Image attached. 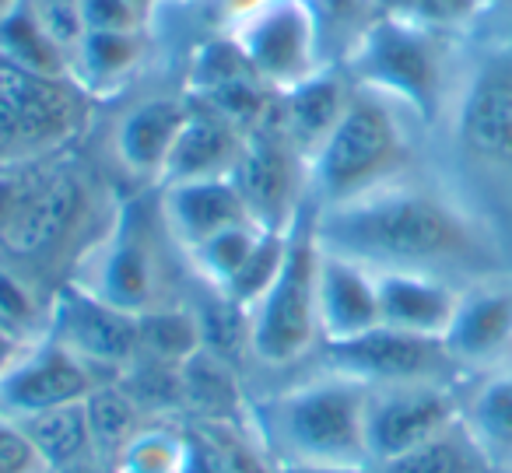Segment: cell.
Returning a JSON list of instances; mask_svg holds the SVG:
<instances>
[{
  "label": "cell",
  "instance_id": "cell-1",
  "mask_svg": "<svg viewBox=\"0 0 512 473\" xmlns=\"http://www.w3.org/2000/svg\"><path fill=\"white\" fill-rule=\"evenodd\" d=\"M428 172L512 270V4H491L463 29L446 106L428 130Z\"/></svg>",
  "mask_w": 512,
  "mask_h": 473
},
{
  "label": "cell",
  "instance_id": "cell-2",
  "mask_svg": "<svg viewBox=\"0 0 512 473\" xmlns=\"http://www.w3.org/2000/svg\"><path fill=\"white\" fill-rule=\"evenodd\" d=\"M316 239L372 274H428L456 288L512 274L491 235L428 165L348 204L316 207Z\"/></svg>",
  "mask_w": 512,
  "mask_h": 473
},
{
  "label": "cell",
  "instance_id": "cell-3",
  "mask_svg": "<svg viewBox=\"0 0 512 473\" xmlns=\"http://www.w3.org/2000/svg\"><path fill=\"white\" fill-rule=\"evenodd\" d=\"M428 165V127L400 102L355 85L334 134L309 158L306 183L316 207H337L407 179Z\"/></svg>",
  "mask_w": 512,
  "mask_h": 473
},
{
  "label": "cell",
  "instance_id": "cell-4",
  "mask_svg": "<svg viewBox=\"0 0 512 473\" xmlns=\"http://www.w3.org/2000/svg\"><path fill=\"white\" fill-rule=\"evenodd\" d=\"M365 410L369 386L316 368L306 379L256 400L249 417L274 466H372Z\"/></svg>",
  "mask_w": 512,
  "mask_h": 473
},
{
  "label": "cell",
  "instance_id": "cell-5",
  "mask_svg": "<svg viewBox=\"0 0 512 473\" xmlns=\"http://www.w3.org/2000/svg\"><path fill=\"white\" fill-rule=\"evenodd\" d=\"M460 39L463 29H439L414 15H383L341 67L355 85L400 102L432 130L453 85Z\"/></svg>",
  "mask_w": 512,
  "mask_h": 473
},
{
  "label": "cell",
  "instance_id": "cell-6",
  "mask_svg": "<svg viewBox=\"0 0 512 473\" xmlns=\"http://www.w3.org/2000/svg\"><path fill=\"white\" fill-rule=\"evenodd\" d=\"M316 204L309 200L288 228V249L278 277L264 298L249 309V358L264 368H292L320 351V312H316Z\"/></svg>",
  "mask_w": 512,
  "mask_h": 473
},
{
  "label": "cell",
  "instance_id": "cell-7",
  "mask_svg": "<svg viewBox=\"0 0 512 473\" xmlns=\"http://www.w3.org/2000/svg\"><path fill=\"white\" fill-rule=\"evenodd\" d=\"M316 368L348 375L369 389L386 386H418V382H453L460 386L463 372L449 354L442 337H421L379 323L362 337L323 344L316 351Z\"/></svg>",
  "mask_w": 512,
  "mask_h": 473
},
{
  "label": "cell",
  "instance_id": "cell-8",
  "mask_svg": "<svg viewBox=\"0 0 512 473\" xmlns=\"http://www.w3.org/2000/svg\"><path fill=\"white\" fill-rule=\"evenodd\" d=\"M232 39L274 95L295 88L320 67H334L323 64L320 29L309 0H267L235 22Z\"/></svg>",
  "mask_w": 512,
  "mask_h": 473
},
{
  "label": "cell",
  "instance_id": "cell-9",
  "mask_svg": "<svg viewBox=\"0 0 512 473\" xmlns=\"http://www.w3.org/2000/svg\"><path fill=\"white\" fill-rule=\"evenodd\" d=\"M232 179L253 221L264 228H288L309 204L306 158L281 130L274 102L264 120L246 134V148H242Z\"/></svg>",
  "mask_w": 512,
  "mask_h": 473
},
{
  "label": "cell",
  "instance_id": "cell-10",
  "mask_svg": "<svg viewBox=\"0 0 512 473\" xmlns=\"http://www.w3.org/2000/svg\"><path fill=\"white\" fill-rule=\"evenodd\" d=\"M99 382H106V375H99L88 361L43 333L29 340L0 375V421L22 424L46 410L78 403Z\"/></svg>",
  "mask_w": 512,
  "mask_h": 473
},
{
  "label": "cell",
  "instance_id": "cell-11",
  "mask_svg": "<svg viewBox=\"0 0 512 473\" xmlns=\"http://www.w3.org/2000/svg\"><path fill=\"white\" fill-rule=\"evenodd\" d=\"M53 340L74 351L81 361L95 368L106 379H123L137 365L141 354V337H137V316L102 302L78 281L64 284L50 305Z\"/></svg>",
  "mask_w": 512,
  "mask_h": 473
},
{
  "label": "cell",
  "instance_id": "cell-12",
  "mask_svg": "<svg viewBox=\"0 0 512 473\" xmlns=\"http://www.w3.org/2000/svg\"><path fill=\"white\" fill-rule=\"evenodd\" d=\"M463 382H418V386H386L369 389L365 410V442H369L372 466L411 452L460 421Z\"/></svg>",
  "mask_w": 512,
  "mask_h": 473
},
{
  "label": "cell",
  "instance_id": "cell-13",
  "mask_svg": "<svg viewBox=\"0 0 512 473\" xmlns=\"http://www.w3.org/2000/svg\"><path fill=\"white\" fill-rule=\"evenodd\" d=\"M74 281L130 316L158 309V260L134 211L116 214L106 239L88 249V256L81 260Z\"/></svg>",
  "mask_w": 512,
  "mask_h": 473
},
{
  "label": "cell",
  "instance_id": "cell-14",
  "mask_svg": "<svg viewBox=\"0 0 512 473\" xmlns=\"http://www.w3.org/2000/svg\"><path fill=\"white\" fill-rule=\"evenodd\" d=\"M446 347L463 379L512 365V274L477 281L460 291V305L446 330Z\"/></svg>",
  "mask_w": 512,
  "mask_h": 473
},
{
  "label": "cell",
  "instance_id": "cell-15",
  "mask_svg": "<svg viewBox=\"0 0 512 473\" xmlns=\"http://www.w3.org/2000/svg\"><path fill=\"white\" fill-rule=\"evenodd\" d=\"M316 312H320L323 344L362 337L376 330L379 319V288L376 274L362 263L337 256L320 246V274H316ZM320 344V347H323Z\"/></svg>",
  "mask_w": 512,
  "mask_h": 473
},
{
  "label": "cell",
  "instance_id": "cell-16",
  "mask_svg": "<svg viewBox=\"0 0 512 473\" xmlns=\"http://www.w3.org/2000/svg\"><path fill=\"white\" fill-rule=\"evenodd\" d=\"M0 99L22 120L25 155L57 148L78 127V102L67 78H43L0 57Z\"/></svg>",
  "mask_w": 512,
  "mask_h": 473
},
{
  "label": "cell",
  "instance_id": "cell-17",
  "mask_svg": "<svg viewBox=\"0 0 512 473\" xmlns=\"http://www.w3.org/2000/svg\"><path fill=\"white\" fill-rule=\"evenodd\" d=\"M162 221L179 249H197L211 235L242 221H253L246 200L232 176L190 179V183L162 186Z\"/></svg>",
  "mask_w": 512,
  "mask_h": 473
},
{
  "label": "cell",
  "instance_id": "cell-18",
  "mask_svg": "<svg viewBox=\"0 0 512 473\" xmlns=\"http://www.w3.org/2000/svg\"><path fill=\"white\" fill-rule=\"evenodd\" d=\"M351 92H355V81L348 78L344 67H320L295 88L274 95V113H278L281 130L295 144V151L306 158V165L341 123Z\"/></svg>",
  "mask_w": 512,
  "mask_h": 473
},
{
  "label": "cell",
  "instance_id": "cell-19",
  "mask_svg": "<svg viewBox=\"0 0 512 473\" xmlns=\"http://www.w3.org/2000/svg\"><path fill=\"white\" fill-rule=\"evenodd\" d=\"M242 148H246V130L235 127L232 120H225L214 109L190 106V120H186L169 162H165L158 186L232 176L242 158Z\"/></svg>",
  "mask_w": 512,
  "mask_h": 473
},
{
  "label": "cell",
  "instance_id": "cell-20",
  "mask_svg": "<svg viewBox=\"0 0 512 473\" xmlns=\"http://www.w3.org/2000/svg\"><path fill=\"white\" fill-rule=\"evenodd\" d=\"M81 207H85V186L74 176L60 172V176L39 183L29 197L18 200L15 214L4 225V246L15 256H39L53 249L71 225L78 221Z\"/></svg>",
  "mask_w": 512,
  "mask_h": 473
},
{
  "label": "cell",
  "instance_id": "cell-21",
  "mask_svg": "<svg viewBox=\"0 0 512 473\" xmlns=\"http://www.w3.org/2000/svg\"><path fill=\"white\" fill-rule=\"evenodd\" d=\"M376 288L383 326H393V330L404 333H421V337H446L463 291L449 281H439V277L400 274V270L376 274Z\"/></svg>",
  "mask_w": 512,
  "mask_h": 473
},
{
  "label": "cell",
  "instance_id": "cell-22",
  "mask_svg": "<svg viewBox=\"0 0 512 473\" xmlns=\"http://www.w3.org/2000/svg\"><path fill=\"white\" fill-rule=\"evenodd\" d=\"M190 120V102L183 99H144L116 127V158L137 179H162V169Z\"/></svg>",
  "mask_w": 512,
  "mask_h": 473
},
{
  "label": "cell",
  "instance_id": "cell-23",
  "mask_svg": "<svg viewBox=\"0 0 512 473\" xmlns=\"http://www.w3.org/2000/svg\"><path fill=\"white\" fill-rule=\"evenodd\" d=\"M460 417L498 473H512V365L463 382Z\"/></svg>",
  "mask_w": 512,
  "mask_h": 473
},
{
  "label": "cell",
  "instance_id": "cell-24",
  "mask_svg": "<svg viewBox=\"0 0 512 473\" xmlns=\"http://www.w3.org/2000/svg\"><path fill=\"white\" fill-rule=\"evenodd\" d=\"M141 32H81L71 50V81L78 92L109 95L141 64Z\"/></svg>",
  "mask_w": 512,
  "mask_h": 473
},
{
  "label": "cell",
  "instance_id": "cell-25",
  "mask_svg": "<svg viewBox=\"0 0 512 473\" xmlns=\"http://www.w3.org/2000/svg\"><path fill=\"white\" fill-rule=\"evenodd\" d=\"M0 57L43 78H71V53L50 36L29 0H18L0 22Z\"/></svg>",
  "mask_w": 512,
  "mask_h": 473
},
{
  "label": "cell",
  "instance_id": "cell-26",
  "mask_svg": "<svg viewBox=\"0 0 512 473\" xmlns=\"http://www.w3.org/2000/svg\"><path fill=\"white\" fill-rule=\"evenodd\" d=\"M376 473H498V470L460 417L446 431L414 445L404 456L379 463Z\"/></svg>",
  "mask_w": 512,
  "mask_h": 473
},
{
  "label": "cell",
  "instance_id": "cell-27",
  "mask_svg": "<svg viewBox=\"0 0 512 473\" xmlns=\"http://www.w3.org/2000/svg\"><path fill=\"white\" fill-rule=\"evenodd\" d=\"M22 428H25V435L32 438V445L39 449V456L46 459L50 470H64V466H74V463H81V459L95 456L85 400L46 410V414H39V417H29V421H22Z\"/></svg>",
  "mask_w": 512,
  "mask_h": 473
},
{
  "label": "cell",
  "instance_id": "cell-28",
  "mask_svg": "<svg viewBox=\"0 0 512 473\" xmlns=\"http://www.w3.org/2000/svg\"><path fill=\"white\" fill-rule=\"evenodd\" d=\"M85 410L88 428H92L95 456L116 463L123 445L141 431V424H137V414H141L137 396L123 386V379H106L85 396Z\"/></svg>",
  "mask_w": 512,
  "mask_h": 473
},
{
  "label": "cell",
  "instance_id": "cell-29",
  "mask_svg": "<svg viewBox=\"0 0 512 473\" xmlns=\"http://www.w3.org/2000/svg\"><path fill=\"white\" fill-rule=\"evenodd\" d=\"M267 228L256 225V221H242V225H232L225 232L211 235L207 242H200L197 249H190V267L200 281L211 291H228V284L239 277V270L249 263L256 242L264 239Z\"/></svg>",
  "mask_w": 512,
  "mask_h": 473
},
{
  "label": "cell",
  "instance_id": "cell-30",
  "mask_svg": "<svg viewBox=\"0 0 512 473\" xmlns=\"http://www.w3.org/2000/svg\"><path fill=\"white\" fill-rule=\"evenodd\" d=\"M137 337H141V354L158 365L179 368L190 354H197L204 347L200 337V319L197 312L186 309H151L144 316H137ZM137 354V358H141Z\"/></svg>",
  "mask_w": 512,
  "mask_h": 473
},
{
  "label": "cell",
  "instance_id": "cell-31",
  "mask_svg": "<svg viewBox=\"0 0 512 473\" xmlns=\"http://www.w3.org/2000/svg\"><path fill=\"white\" fill-rule=\"evenodd\" d=\"M246 81H260V78H256L246 53L239 50V43H235L232 36L204 43L190 64V88L200 95V99L225 92V88L246 85Z\"/></svg>",
  "mask_w": 512,
  "mask_h": 473
},
{
  "label": "cell",
  "instance_id": "cell-32",
  "mask_svg": "<svg viewBox=\"0 0 512 473\" xmlns=\"http://www.w3.org/2000/svg\"><path fill=\"white\" fill-rule=\"evenodd\" d=\"M186 435L169 428H141L120 449L113 473H183Z\"/></svg>",
  "mask_w": 512,
  "mask_h": 473
},
{
  "label": "cell",
  "instance_id": "cell-33",
  "mask_svg": "<svg viewBox=\"0 0 512 473\" xmlns=\"http://www.w3.org/2000/svg\"><path fill=\"white\" fill-rule=\"evenodd\" d=\"M292 228V225H288ZM288 228H267L264 239L256 242L253 256H249V263L239 270V277H235L232 284H228V291H221V295L228 298V302H235L239 309H253L260 298H264V291L271 288V281L278 277L281 263H285V249H288Z\"/></svg>",
  "mask_w": 512,
  "mask_h": 473
},
{
  "label": "cell",
  "instance_id": "cell-34",
  "mask_svg": "<svg viewBox=\"0 0 512 473\" xmlns=\"http://www.w3.org/2000/svg\"><path fill=\"white\" fill-rule=\"evenodd\" d=\"M50 326V312H43L36 291L29 288L15 267L0 260V330L15 333L18 340H36Z\"/></svg>",
  "mask_w": 512,
  "mask_h": 473
},
{
  "label": "cell",
  "instance_id": "cell-35",
  "mask_svg": "<svg viewBox=\"0 0 512 473\" xmlns=\"http://www.w3.org/2000/svg\"><path fill=\"white\" fill-rule=\"evenodd\" d=\"M85 32H141L144 11L134 0H74Z\"/></svg>",
  "mask_w": 512,
  "mask_h": 473
},
{
  "label": "cell",
  "instance_id": "cell-36",
  "mask_svg": "<svg viewBox=\"0 0 512 473\" xmlns=\"http://www.w3.org/2000/svg\"><path fill=\"white\" fill-rule=\"evenodd\" d=\"M0 473H53L15 421H0Z\"/></svg>",
  "mask_w": 512,
  "mask_h": 473
},
{
  "label": "cell",
  "instance_id": "cell-37",
  "mask_svg": "<svg viewBox=\"0 0 512 473\" xmlns=\"http://www.w3.org/2000/svg\"><path fill=\"white\" fill-rule=\"evenodd\" d=\"M25 155V134L18 113L0 99V169L8 162H18Z\"/></svg>",
  "mask_w": 512,
  "mask_h": 473
},
{
  "label": "cell",
  "instance_id": "cell-38",
  "mask_svg": "<svg viewBox=\"0 0 512 473\" xmlns=\"http://www.w3.org/2000/svg\"><path fill=\"white\" fill-rule=\"evenodd\" d=\"M18 186H15V179L8 176V172L0 169V232H4V225L11 221V214H15V207H18Z\"/></svg>",
  "mask_w": 512,
  "mask_h": 473
},
{
  "label": "cell",
  "instance_id": "cell-39",
  "mask_svg": "<svg viewBox=\"0 0 512 473\" xmlns=\"http://www.w3.org/2000/svg\"><path fill=\"white\" fill-rule=\"evenodd\" d=\"M274 473H376V466H306V463H285V466H274Z\"/></svg>",
  "mask_w": 512,
  "mask_h": 473
},
{
  "label": "cell",
  "instance_id": "cell-40",
  "mask_svg": "<svg viewBox=\"0 0 512 473\" xmlns=\"http://www.w3.org/2000/svg\"><path fill=\"white\" fill-rule=\"evenodd\" d=\"M29 344V340H18L15 333H8V330H0V375H4V368L11 365V361L22 354V347Z\"/></svg>",
  "mask_w": 512,
  "mask_h": 473
},
{
  "label": "cell",
  "instance_id": "cell-41",
  "mask_svg": "<svg viewBox=\"0 0 512 473\" xmlns=\"http://www.w3.org/2000/svg\"><path fill=\"white\" fill-rule=\"evenodd\" d=\"M134 4H137V8H141V11H144V15H151V8H155L158 0H134Z\"/></svg>",
  "mask_w": 512,
  "mask_h": 473
},
{
  "label": "cell",
  "instance_id": "cell-42",
  "mask_svg": "<svg viewBox=\"0 0 512 473\" xmlns=\"http://www.w3.org/2000/svg\"><path fill=\"white\" fill-rule=\"evenodd\" d=\"M15 4H18V0H0V22H4V15H8Z\"/></svg>",
  "mask_w": 512,
  "mask_h": 473
}]
</instances>
